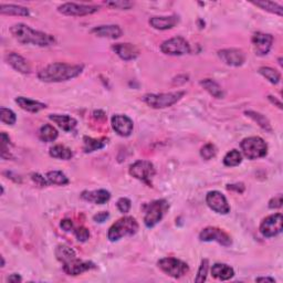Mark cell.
<instances>
[{"instance_id": "6da1fadb", "label": "cell", "mask_w": 283, "mask_h": 283, "mask_svg": "<svg viewBox=\"0 0 283 283\" xmlns=\"http://www.w3.org/2000/svg\"><path fill=\"white\" fill-rule=\"evenodd\" d=\"M84 67L82 64H68V63H51L43 68L38 73V78L42 82L57 83L64 82L71 79L79 77L82 73Z\"/></svg>"}, {"instance_id": "7a4b0ae2", "label": "cell", "mask_w": 283, "mask_h": 283, "mask_svg": "<svg viewBox=\"0 0 283 283\" xmlns=\"http://www.w3.org/2000/svg\"><path fill=\"white\" fill-rule=\"evenodd\" d=\"M10 33L21 44H32L37 47H50L55 43L53 35L38 31L24 23H16L10 28Z\"/></svg>"}, {"instance_id": "3957f363", "label": "cell", "mask_w": 283, "mask_h": 283, "mask_svg": "<svg viewBox=\"0 0 283 283\" xmlns=\"http://www.w3.org/2000/svg\"><path fill=\"white\" fill-rule=\"evenodd\" d=\"M139 222L135 218L130 216L123 217V218L115 221L114 224L110 227L108 238L110 241L115 242L122 239L126 236H133L139 231Z\"/></svg>"}, {"instance_id": "277c9868", "label": "cell", "mask_w": 283, "mask_h": 283, "mask_svg": "<svg viewBox=\"0 0 283 283\" xmlns=\"http://www.w3.org/2000/svg\"><path fill=\"white\" fill-rule=\"evenodd\" d=\"M186 93L184 91H177V92L159 93V94H145L142 100L147 104L149 108L153 109H166L176 104L181 100Z\"/></svg>"}, {"instance_id": "5b68a950", "label": "cell", "mask_w": 283, "mask_h": 283, "mask_svg": "<svg viewBox=\"0 0 283 283\" xmlns=\"http://www.w3.org/2000/svg\"><path fill=\"white\" fill-rule=\"evenodd\" d=\"M240 147L246 157L251 160L262 158L268 154V145L259 136H251L242 140Z\"/></svg>"}, {"instance_id": "8992f818", "label": "cell", "mask_w": 283, "mask_h": 283, "mask_svg": "<svg viewBox=\"0 0 283 283\" xmlns=\"http://www.w3.org/2000/svg\"><path fill=\"white\" fill-rule=\"evenodd\" d=\"M169 209V204L165 199H157L146 206L144 224L147 228H153L161 221L166 212Z\"/></svg>"}, {"instance_id": "52a82bcc", "label": "cell", "mask_w": 283, "mask_h": 283, "mask_svg": "<svg viewBox=\"0 0 283 283\" xmlns=\"http://www.w3.org/2000/svg\"><path fill=\"white\" fill-rule=\"evenodd\" d=\"M159 269L174 279H180L189 272V267L186 262L176 258H163L157 262Z\"/></svg>"}, {"instance_id": "ba28073f", "label": "cell", "mask_w": 283, "mask_h": 283, "mask_svg": "<svg viewBox=\"0 0 283 283\" xmlns=\"http://www.w3.org/2000/svg\"><path fill=\"white\" fill-rule=\"evenodd\" d=\"M130 175L134 178L143 181L146 185L151 186V179L155 176V167L148 160H136L130 166Z\"/></svg>"}, {"instance_id": "9c48e42d", "label": "cell", "mask_w": 283, "mask_h": 283, "mask_svg": "<svg viewBox=\"0 0 283 283\" xmlns=\"http://www.w3.org/2000/svg\"><path fill=\"white\" fill-rule=\"evenodd\" d=\"M58 11L64 16L71 17H83L93 14L99 11V7L92 6V4H83V3H74L67 2L58 7Z\"/></svg>"}, {"instance_id": "30bf717a", "label": "cell", "mask_w": 283, "mask_h": 283, "mask_svg": "<svg viewBox=\"0 0 283 283\" xmlns=\"http://www.w3.org/2000/svg\"><path fill=\"white\" fill-rule=\"evenodd\" d=\"M283 229V217L281 214H275L268 216L262 220L260 225L261 235L266 238H272L280 235Z\"/></svg>"}, {"instance_id": "8fae6325", "label": "cell", "mask_w": 283, "mask_h": 283, "mask_svg": "<svg viewBox=\"0 0 283 283\" xmlns=\"http://www.w3.org/2000/svg\"><path fill=\"white\" fill-rule=\"evenodd\" d=\"M160 50L168 55H184L190 52V45L183 37H175L161 43Z\"/></svg>"}, {"instance_id": "7c38bea8", "label": "cell", "mask_w": 283, "mask_h": 283, "mask_svg": "<svg viewBox=\"0 0 283 283\" xmlns=\"http://www.w3.org/2000/svg\"><path fill=\"white\" fill-rule=\"evenodd\" d=\"M199 239L204 242L216 241L224 247H229L232 244L231 237L224 229L217 228V227H207V228L201 230Z\"/></svg>"}, {"instance_id": "4fadbf2b", "label": "cell", "mask_w": 283, "mask_h": 283, "mask_svg": "<svg viewBox=\"0 0 283 283\" xmlns=\"http://www.w3.org/2000/svg\"><path fill=\"white\" fill-rule=\"evenodd\" d=\"M206 203L208 205L209 208L217 212V214L220 215L229 214L230 206L228 204V200H227L225 195L218 190L209 191L206 196Z\"/></svg>"}, {"instance_id": "5bb4252c", "label": "cell", "mask_w": 283, "mask_h": 283, "mask_svg": "<svg viewBox=\"0 0 283 283\" xmlns=\"http://www.w3.org/2000/svg\"><path fill=\"white\" fill-rule=\"evenodd\" d=\"M218 57L224 63L230 67H241L246 61V54L240 49L230 48L220 50L218 52Z\"/></svg>"}, {"instance_id": "9a60e30c", "label": "cell", "mask_w": 283, "mask_h": 283, "mask_svg": "<svg viewBox=\"0 0 283 283\" xmlns=\"http://www.w3.org/2000/svg\"><path fill=\"white\" fill-rule=\"evenodd\" d=\"M274 35L270 33H264V32H256L252 35V44H254L256 54L258 55H266L269 53V51L274 44Z\"/></svg>"}, {"instance_id": "2e32d148", "label": "cell", "mask_w": 283, "mask_h": 283, "mask_svg": "<svg viewBox=\"0 0 283 283\" xmlns=\"http://www.w3.org/2000/svg\"><path fill=\"white\" fill-rule=\"evenodd\" d=\"M93 269H97V266L92 261L79 260L78 258L63 265V271L68 276H79Z\"/></svg>"}, {"instance_id": "e0dca14e", "label": "cell", "mask_w": 283, "mask_h": 283, "mask_svg": "<svg viewBox=\"0 0 283 283\" xmlns=\"http://www.w3.org/2000/svg\"><path fill=\"white\" fill-rule=\"evenodd\" d=\"M111 123H112V128L115 132L123 138H128L133 132L134 124L129 116L122 114L114 115L111 120Z\"/></svg>"}, {"instance_id": "ac0fdd59", "label": "cell", "mask_w": 283, "mask_h": 283, "mask_svg": "<svg viewBox=\"0 0 283 283\" xmlns=\"http://www.w3.org/2000/svg\"><path fill=\"white\" fill-rule=\"evenodd\" d=\"M112 50L124 61H132L140 55L139 49L132 43H116L112 45Z\"/></svg>"}, {"instance_id": "d6986e66", "label": "cell", "mask_w": 283, "mask_h": 283, "mask_svg": "<svg viewBox=\"0 0 283 283\" xmlns=\"http://www.w3.org/2000/svg\"><path fill=\"white\" fill-rule=\"evenodd\" d=\"M4 59H6L7 63L11 65L14 70L18 71V72L23 74H28L31 72V67H30L29 62L20 54L16 52H10L6 55V58Z\"/></svg>"}, {"instance_id": "ffe728a7", "label": "cell", "mask_w": 283, "mask_h": 283, "mask_svg": "<svg viewBox=\"0 0 283 283\" xmlns=\"http://www.w3.org/2000/svg\"><path fill=\"white\" fill-rule=\"evenodd\" d=\"M91 33H93L100 38L119 39L121 35H122L123 31L118 24H108V26L94 27L91 30Z\"/></svg>"}, {"instance_id": "44dd1931", "label": "cell", "mask_w": 283, "mask_h": 283, "mask_svg": "<svg viewBox=\"0 0 283 283\" xmlns=\"http://www.w3.org/2000/svg\"><path fill=\"white\" fill-rule=\"evenodd\" d=\"M81 198L89 201V203H94L97 205H103L111 199L110 191L105 189H99V190H84L81 194Z\"/></svg>"}, {"instance_id": "7402d4cb", "label": "cell", "mask_w": 283, "mask_h": 283, "mask_svg": "<svg viewBox=\"0 0 283 283\" xmlns=\"http://www.w3.org/2000/svg\"><path fill=\"white\" fill-rule=\"evenodd\" d=\"M179 21V17L176 14L166 17H151L149 19V24L154 29L157 30H168L174 28Z\"/></svg>"}, {"instance_id": "603a6c76", "label": "cell", "mask_w": 283, "mask_h": 283, "mask_svg": "<svg viewBox=\"0 0 283 283\" xmlns=\"http://www.w3.org/2000/svg\"><path fill=\"white\" fill-rule=\"evenodd\" d=\"M49 119L52 121L53 123L57 124L60 129L63 130L64 132H71L75 128H77V120L71 118L69 115H61V114H51L49 115Z\"/></svg>"}, {"instance_id": "cb8c5ba5", "label": "cell", "mask_w": 283, "mask_h": 283, "mask_svg": "<svg viewBox=\"0 0 283 283\" xmlns=\"http://www.w3.org/2000/svg\"><path fill=\"white\" fill-rule=\"evenodd\" d=\"M211 276L221 281L230 280L235 276V270L226 264H215L211 268Z\"/></svg>"}, {"instance_id": "d4e9b609", "label": "cell", "mask_w": 283, "mask_h": 283, "mask_svg": "<svg viewBox=\"0 0 283 283\" xmlns=\"http://www.w3.org/2000/svg\"><path fill=\"white\" fill-rule=\"evenodd\" d=\"M16 103L22 110L27 111V112H29V113H38V112H40V111L47 109V104H44L42 102H39V101H34V100L23 98V97L17 98Z\"/></svg>"}, {"instance_id": "484cf974", "label": "cell", "mask_w": 283, "mask_h": 283, "mask_svg": "<svg viewBox=\"0 0 283 283\" xmlns=\"http://www.w3.org/2000/svg\"><path fill=\"white\" fill-rule=\"evenodd\" d=\"M109 140L102 138V139H92L89 136H84L83 138V150L85 153H92V151L99 150L104 148L106 144H108Z\"/></svg>"}, {"instance_id": "4316f807", "label": "cell", "mask_w": 283, "mask_h": 283, "mask_svg": "<svg viewBox=\"0 0 283 283\" xmlns=\"http://www.w3.org/2000/svg\"><path fill=\"white\" fill-rule=\"evenodd\" d=\"M0 13L6 14V16H20V17H28L30 12L29 9L18 4H0Z\"/></svg>"}, {"instance_id": "83f0119b", "label": "cell", "mask_w": 283, "mask_h": 283, "mask_svg": "<svg viewBox=\"0 0 283 283\" xmlns=\"http://www.w3.org/2000/svg\"><path fill=\"white\" fill-rule=\"evenodd\" d=\"M55 257H57V259L60 262H62V265H64L67 262L75 259L77 254H75V251L71 247L67 245H59L55 248Z\"/></svg>"}, {"instance_id": "f1b7e54d", "label": "cell", "mask_w": 283, "mask_h": 283, "mask_svg": "<svg viewBox=\"0 0 283 283\" xmlns=\"http://www.w3.org/2000/svg\"><path fill=\"white\" fill-rule=\"evenodd\" d=\"M200 85L214 98L216 99L224 98V95H225L224 90L221 89L220 85L217 83L216 81L211 80V79H205L203 81H200Z\"/></svg>"}, {"instance_id": "f546056e", "label": "cell", "mask_w": 283, "mask_h": 283, "mask_svg": "<svg viewBox=\"0 0 283 283\" xmlns=\"http://www.w3.org/2000/svg\"><path fill=\"white\" fill-rule=\"evenodd\" d=\"M245 114L248 116V118H250L252 121H255V122L259 125L262 130L266 131V132L272 133V126H271L270 121L268 120L264 114L255 112V111H247V112H245Z\"/></svg>"}, {"instance_id": "4dcf8cb0", "label": "cell", "mask_w": 283, "mask_h": 283, "mask_svg": "<svg viewBox=\"0 0 283 283\" xmlns=\"http://www.w3.org/2000/svg\"><path fill=\"white\" fill-rule=\"evenodd\" d=\"M49 154L53 158H59L63 160H69L72 158L73 153L69 147L64 145H54L49 150Z\"/></svg>"}, {"instance_id": "1f68e13d", "label": "cell", "mask_w": 283, "mask_h": 283, "mask_svg": "<svg viewBox=\"0 0 283 283\" xmlns=\"http://www.w3.org/2000/svg\"><path fill=\"white\" fill-rule=\"evenodd\" d=\"M58 131L52 125L44 124L39 130V139L45 143H51L58 139Z\"/></svg>"}, {"instance_id": "d6a6232c", "label": "cell", "mask_w": 283, "mask_h": 283, "mask_svg": "<svg viewBox=\"0 0 283 283\" xmlns=\"http://www.w3.org/2000/svg\"><path fill=\"white\" fill-rule=\"evenodd\" d=\"M45 178H47L49 184H52V185L64 186V185L69 184V178L62 173V171H60V170L48 171L47 175H45Z\"/></svg>"}, {"instance_id": "836d02e7", "label": "cell", "mask_w": 283, "mask_h": 283, "mask_svg": "<svg viewBox=\"0 0 283 283\" xmlns=\"http://www.w3.org/2000/svg\"><path fill=\"white\" fill-rule=\"evenodd\" d=\"M252 3H254L255 6H257V7L266 10V11H268V12L278 14V16H280V17L283 14V7L281 6V4L277 3V2H274V1H254Z\"/></svg>"}, {"instance_id": "e575fe53", "label": "cell", "mask_w": 283, "mask_h": 283, "mask_svg": "<svg viewBox=\"0 0 283 283\" xmlns=\"http://www.w3.org/2000/svg\"><path fill=\"white\" fill-rule=\"evenodd\" d=\"M259 73L272 84H278L281 80V74L274 68L262 67L259 69Z\"/></svg>"}, {"instance_id": "d590c367", "label": "cell", "mask_w": 283, "mask_h": 283, "mask_svg": "<svg viewBox=\"0 0 283 283\" xmlns=\"http://www.w3.org/2000/svg\"><path fill=\"white\" fill-rule=\"evenodd\" d=\"M241 161H242V155L240 151L237 149H232L228 151L224 157V164L226 166H228V167H235V166H238L239 164H241Z\"/></svg>"}, {"instance_id": "8d00e7d4", "label": "cell", "mask_w": 283, "mask_h": 283, "mask_svg": "<svg viewBox=\"0 0 283 283\" xmlns=\"http://www.w3.org/2000/svg\"><path fill=\"white\" fill-rule=\"evenodd\" d=\"M0 120L1 122L6 125H13L17 121V116L14 114L11 110L1 108L0 109Z\"/></svg>"}, {"instance_id": "74e56055", "label": "cell", "mask_w": 283, "mask_h": 283, "mask_svg": "<svg viewBox=\"0 0 283 283\" xmlns=\"http://www.w3.org/2000/svg\"><path fill=\"white\" fill-rule=\"evenodd\" d=\"M104 3L108 7L120 10H129L134 6L132 1H128V0H113V1H105Z\"/></svg>"}, {"instance_id": "f35d334b", "label": "cell", "mask_w": 283, "mask_h": 283, "mask_svg": "<svg viewBox=\"0 0 283 283\" xmlns=\"http://www.w3.org/2000/svg\"><path fill=\"white\" fill-rule=\"evenodd\" d=\"M208 269H209V261L207 259H204L201 261V265L199 267V270L197 272V277L195 279V282L197 283H201L206 281L207 275H208Z\"/></svg>"}, {"instance_id": "ab89813d", "label": "cell", "mask_w": 283, "mask_h": 283, "mask_svg": "<svg viewBox=\"0 0 283 283\" xmlns=\"http://www.w3.org/2000/svg\"><path fill=\"white\" fill-rule=\"evenodd\" d=\"M217 154V148L214 144L208 143L205 146H203L200 149V156L206 160H209L211 158H214Z\"/></svg>"}, {"instance_id": "60d3db41", "label": "cell", "mask_w": 283, "mask_h": 283, "mask_svg": "<svg viewBox=\"0 0 283 283\" xmlns=\"http://www.w3.org/2000/svg\"><path fill=\"white\" fill-rule=\"evenodd\" d=\"M116 206H118V209L122 212V214H128L131 209V207H132V203H131V200L129 198L123 197V198H120L118 200Z\"/></svg>"}, {"instance_id": "b9f144b4", "label": "cell", "mask_w": 283, "mask_h": 283, "mask_svg": "<svg viewBox=\"0 0 283 283\" xmlns=\"http://www.w3.org/2000/svg\"><path fill=\"white\" fill-rule=\"evenodd\" d=\"M74 235L77 237V239L81 242L88 241L90 238V231L85 227H80L74 230Z\"/></svg>"}, {"instance_id": "7bdbcfd3", "label": "cell", "mask_w": 283, "mask_h": 283, "mask_svg": "<svg viewBox=\"0 0 283 283\" xmlns=\"http://www.w3.org/2000/svg\"><path fill=\"white\" fill-rule=\"evenodd\" d=\"M31 179L34 181V184L39 186V187H45V186L49 185L47 178L41 176L40 174H38V173H32L31 174Z\"/></svg>"}, {"instance_id": "ee69618b", "label": "cell", "mask_w": 283, "mask_h": 283, "mask_svg": "<svg viewBox=\"0 0 283 283\" xmlns=\"http://www.w3.org/2000/svg\"><path fill=\"white\" fill-rule=\"evenodd\" d=\"M281 207H282V195L281 194L277 195L269 201L270 209H278V208H281Z\"/></svg>"}, {"instance_id": "f6af8a7d", "label": "cell", "mask_w": 283, "mask_h": 283, "mask_svg": "<svg viewBox=\"0 0 283 283\" xmlns=\"http://www.w3.org/2000/svg\"><path fill=\"white\" fill-rule=\"evenodd\" d=\"M110 217V214L108 211H102V212H99V214L94 215L93 216V220L95 222H100V224H102L106 219H108Z\"/></svg>"}, {"instance_id": "bcb514c9", "label": "cell", "mask_w": 283, "mask_h": 283, "mask_svg": "<svg viewBox=\"0 0 283 283\" xmlns=\"http://www.w3.org/2000/svg\"><path fill=\"white\" fill-rule=\"evenodd\" d=\"M227 189H228V190H235V191H237V193L242 194L245 191V185L242 184V183L227 185Z\"/></svg>"}, {"instance_id": "7dc6e473", "label": "cell", "mask_w": 283, "mask_h": 283, "mask_svg": "<svg viewBox=\"0 0 283 283\" xmlns=\"http://www.w3.org/2000/svg\"><path fill=\"white\" fill-rule=\"evenodd\" d=\"M60 226H61V228L67 232L73 230V222L70 219H63L61 221V224H60Z\"/></svg>"}, {"instance_id": "c3c4849f", "label": "cell", "mask_w": 283, "mask_h": 283, "mask_svg": "<svg viewBox=\"0 0 283 283\" xmlns=\"http://www.w3.org/2000/svg\"><path fill=\"white\" fill-rule=\"evenodd\" d=\"M8 282H14V283H18V282H21L22 281V278L20 277L19 275L17 274H13L11 276H9L8 277V279H7Z\"/></svg>"}, {"instance_id": "681fc988", "label": "cell", "mask_w": 283, "mask_h": 283, "mask_svg": "<svg viewBox=\"0 0 283 283\" xmlns=\"http://www.w3.org/2000/svg\"><path fill=\"white\" fill-rule=\"evenodd\" d=\"M256 281L257 282H276V280L272 279V278H257Z\"/></svg>"}, {"instance_id": "f907efd6", "label": "cell", "mask_w": 283, "mask_h": 283, "mask_svg": "<svg viewBox=\"0 0 283 283\" xmlns=\"http://www.w3.org/2000/svg\"><path fill=\"white\" fill-rule=\"evenodd\" d=\"M268 99H269V100L271 101V102L274 103V104H277V105H278V108H279V109H282V104H281L280 101H278L276 98L274 99V97H271V95H269V97H268Z\"/></svg>"}, {"instance_id": "816d5d0a", "label": "cell", "mask_w": 283, "mask_h": 283, "mask_svg": "<svg viewBox=\"0 0 283 283\" xmlns=\"http://www.w3.org/2000/svg\"><path fill=\"white\" fill-rule=\"evenodd\" d=\"M1 267H4V260H3V257H1Z\"/></svg>"}]
</instances>
